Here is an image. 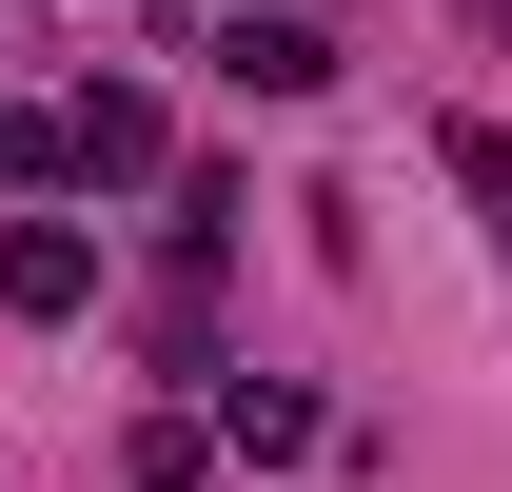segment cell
<instances>
[{"mask_svg": "<svg viewBox=\"0 0 512 492\" xmlns=\"http://www.w3.org/2000/svg\"><path fill=\"white\" fill-rule=\"evenodd\" d=\"M217 79H237V99H335V20L237 0V20H217Z\"/></svg>", "mask_w": 512, "mask_h": 492, "instance_id": "6da1fadb", "label": "cell"}, {"mask_svg": "<svg viewBox=\"0 0 512 492\" xmlns=\"http://www.w3.org/2000/svg\"><path fill=\"white\" fill-rule=\"evenodd\" d=\"M434 158H453V197H473L493 256H512V138H493V119H434Z\"/></svg>", "mask_w": 512, "mask_h": 492, "instance_id": "8992f818", "label": "cell"}, {"mask_svg": "<svg viewBox=\"0 0 512 492\" xmlns=\"http://www.w3.org/2000/svg\"><path fill=\"white\" fill-rule=\"evenodd\" d=\"M316 394H296V374H217V453H237V473H296V453H316Z\"/></svg>", "mask_w": 512, "mask_h": 492, "instance_id": "3957f363", "label": "cell"}, {"mask_svg": "<svg viewBox=\"0 0 512 492\" xmlns=\"http://www.w3.org/2000/svg\"><path fill=\"white\" fill-rule=\"evenodd\" d=\"M0 315H40V335L99 315V237H79V217H20V237H0Z\"/></svg>", "mask_w": 512, "mask_h": 492, "instance_id": "7a4b0ae2", "label": "cell"}, {"mask_svg": "<svg viewBox=\"0 0 512 492\" xmlns=\"http://www.w3.org/2000/svg\"><path fill=\"white\" fill-rule=\"evenodd\" d=\"M79 138H99V197H119V178H178V138H158V99H138V79H99V99H79Z\"/></svg>", "mask_w": 512, "mask_h": 492, "instance_id": "5b68a950", "label": "cell"}, {"mask_svg": "<svg viewBox=\"0 0 512 492\" xmlns=\"http://www.w3.org/2000/svg\"><path fill=\"white\" fill-rule=\"evenodd\" d=\"M0 178H20V197H79V178H99L79 99H20V119H0Z\"/></svg>", "mask_w": 512, "mask_h": 492, "instance_id": "277c9868", "label": "cell"}]
</instances>
